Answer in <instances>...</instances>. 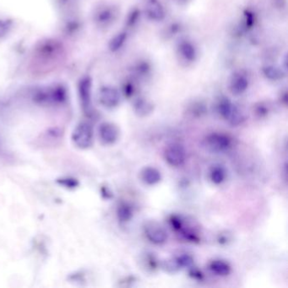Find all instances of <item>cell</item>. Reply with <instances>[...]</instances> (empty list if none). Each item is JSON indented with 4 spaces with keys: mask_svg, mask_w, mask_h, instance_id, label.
Instances as JSON below:
<instances>
[{
    "mask_svg": "<svg viewBox=\"0 0 288 288\" xmlns=\"http://www.w3.org/2000/svg\"><path fill=\"white\" fill-rule=\"evenodd\" d=\"M215 108L220 117L232 126L242 125L245 119L243 112L226 96H220L216 102Z\"/></svg>",
    "mask_w": 288,
    "mask_h": 288,
    "instance_id": "6da1fadb",
    "label": "cell"
},
{
    "mask_svg": "<svg viewBox=\"0 0 288 288\" xmlns=\"http://www.w3.org/2000/svg\"><path fill=\"white\" fill-rule=\"evenodd\" d=\"M232 141L225 134L213 133L204 141V146L212 153H223L232 148Z\"/></svg>",
    "mask_w": 288,
    "mask_h": 288,
    "instance_id": "7a4b0ae2",
    "label": "cell"
},
{
    "mask_svg": "<svg viewBox=\"0 0 288 288\" xmlns=\"http://www.w3.org/2000/svg\"><path fill=\"white\" fill-rule=\"evenodd\" d=\"M72 141L73 144L80 149H87L91 146L93 143L92 126L85 122L80 123L73 130Z\"/></svg>",
    "mask_w": 288,
    "mask_h": 288,
    "instance_id": "3957f363",
    "label": "cell"
},
{
    "mask_svg": "<svg viewBox=\"0 0 288 288\" xmlns=\"http://www.w3.org/2000/svg\"><path fill=\"white\" fill-rule=\"evenodd\" d=\"M250 80L247 72L237 71L233 72L229 79V90L234 96H241L249 89Z\"/></svg>",
    "mask_w": 288,
    "mask_h": 288,
    "instance_id": "277c9868",
    "label": "cell"
},
{
    "mask_svg": "<svg viewBox=\"0 0 288 288\" xmlns=\"http://www.w3.org/2000/svg\"><path fill=\"white\" fill-rule=\"evenodd\" d=\"M177 54L181 61L191 65L198 60V49L188 39L180 40L177 46Z\"/></svg>",
    "mask_w": 288,
    "mask_h": 288,
    "instance_id": "5b68a950",
    "label": "cell"
},
{
    "mask_svg": "<svg viewBox=\"0 0 288 288\" xmlns=\"http://www.w3.org/2000/svg\"><path fill=\"white\" fill-rule=\"evenodd\" d=\"M164 157L167 163L172 167H179L184 163L186 159V153L184 146L178 143H173L166 148L164 151Z\"/></svg>",
    "mask_w": 288,
    "mask_h": 288,
    "instance_id": "8992f818",
    "label": "cell"
},
{
    "mask_svg": "<svg viewBox=\"0 0 288 288\" xmlns=\"http://www.w3.org/2000/svg\"><path fill=\"white\" fill-rule=\"evenodd\" d=\"M144 233L147 239L154 244H162L167 239V233L165 229L155 221L147 222L144 226Z\"/></svg>",
    "mask_w": 288,
    "mask_h": 288,
    "instance_id": "52a82bcc",
    "label": "cell"
},
{
    "mask_svg": "<svg viewBox=\"0 0 288 288\" xmlns=\"http://www.w3.org/2000/svg\"><path fill=\"white\" fill-rule=\"evenodd\" d=\"M99 101L105 108H116L120 103V93L116 88L105 85L100 89Z\"/></svg>",
    "mask_w": 288,
    "mask_h": 288,
    "instance_id": "ba28073f",
    "label": "cell"
},
{
    "mask_svg": "<svg viewBox=\"0 0 288 288\" xmlns=\"http://www.w3.org/2000/svg\"><path fill=\"white\" fill-rule=\"evenodd\" d=\"M119 9L115 6H105L96 14V21L102 27H108L119 17Z\"/></svg>",
    "mask_w": 288,
    "mask_h": 288,
    "instance_id": "9c48e42d",
    "label": "cell"
},
{
    "mask_svg": "<svg viewBox=\"0 0 288 288\" xmlns=\"http://www.w3.org/2000/svg\"><path fill=\"white\" fill-rule=\"evenodd\" d=\"M144 12L149 20L155 22L161 21L166 17V10L159 0H149L144 6Z\"/></svg>",
    "mask_w": 288,
    "mask_h": 288,
    "instance_id": "30bf717a",
    "label": "cell"
},
{
    "mask_svg": "<svg viewBox=\"0 0 288 288\" xmlns=\"http://www.w3.org/2000/svg\"><path fill=\"white\" fill-rule=\"evenodd\" d=\"M100 139L106 144H113L119 140V129L113 123H103L100 125Z\"/></svg>",
    "mask_w": 288,
    "mask_h": 288,
    "instance_id": "8fae6325",
    "label": "cell"
},
{
    "mask_svg": "<svg viewBox=\"0 0 288 288\" xmlns=\"http://www.w3.org/2000/svg\"><path fill=\"white\" fill-rule=\"evenodd\" d=\"M91 85H92V82H91L90 77H85L79 82V97H80L82 108H83L85 112H88L90 109Z\"/></svg>",
    "mask_w": 288,
    "mask_h": 288,
    "instance_id": "7c38bea8",
    "label": "cell"
},
{
    "mask_svg": "<svg viewBox=\"0 0 288 288\" xmlns=\"http://www.w3.org/2000/svg\"><path fill=\"white\" fill-rule=\"evenodd\" d=\"M133 108L136 115L141 118L149 116L154 111L152 102L144 97H138L134 101Z\"/></svg>",
    "mask_w": 288,
    "mask_h": 288,
    "instance_id": "4fadbf2b",
    "label": "cell"
},
{
    "mask_svg": "<svg viewBox=\"0 0 288 288\" xmlns=\"http://www.w3.org/2000/svg\"><path fill=\"white\" fill-rule=\"evenodd\" d=\"M263 75L271 81H280L286 77V71L282 67L274 65H267L261 69Z\"/></svg>",
    "mask_w": 288,
    "mask_h": 288,
    "instance_id": "5bb4252c",
    "label": "cell"
},
{
    "mask_svg": "<svg viewBox=\"0 0 288 288\" xmlns=\"http://www.w3.org/2000/svg\"><path fill=\"white\" fill-rule=\"evenodd\" d=\"M141 177L142 181L147 185H155L161 180V172L152 167H144L142 171Z\"/></svg>",
    "mask_w": 288,
    "mask_h": 288,
    "instance_id": "9a60e30c",
    "label": "cell"
},
{
    "mask_svg": "<svg viewBox=\"0 0 288 288\" xmlns=\"http://www.w3.org/2000/svg\"><path fill=\"white\" fill-rule=\"evenodd\" d=\"M209 268L213 273L220 277L228 276L232 271V267L229 265V263L222 260H212L210 263Z\"/></svg>",
    "mask_w": 288,
    "mask_h": 288,
    "instance_id": "2e32d148",
    "label": "cell"
},
{
    "mask_svg": "<svg viewBox=\"0 0 288 288\" xmlns=\"http://www.w3.org/2000/svg\"><path fill=\"white\" fill-rule=\"evenodd\" d=\"M151 65L146 60L139 61L133 67V73L138 79H147L151 74Z\"/></svg>",
    "mask_w": 288,
    "mask_h": 288,
    "instance_id": "e0dca14e",
    "label": "cell"
},
{
    "mask_svg": "<svg viewBox=\"0 0 288 288\" xmlns=\"http://www.w3.org/2000/svg\"><path fill=\"white\" fill-rule=\"evenodd\" d=\"M187 113L194 118H201L207 113V106L203 101H194L187 108Z\"/></svg>",
    "mask_w": 288,
    "mask_h": 288,
    "instance_id": "ac0fdd59",
    "label": "cell"
},
{
    "mask_svg": "<svg viewBox=\"0 0 288 288\" xmlns=\"http://www.w3.org/2000/svg\"><path fill=\"white\" fill-rule=\"evenodd\" d=\"M226 169L220 165H215L212 167L210 172V179L212 183L216 185L221 184L224 181L226 180Z\"/></svg>",
    "mask_w": 288,
    "mask_h": 288,
    "instance_id": "d6986e66",
    "label": "cell"
},
{
    "mask_svg": "<svg viewBox=\"0 0 288 288\" xmlns=\"http://www.w3.org/2000/svg\"><path fill=\"white\" fill-rule=\"evenodd\" d=\"M117 215L121 222H127L133 217V210L129 204L123 202L119 204L117 210Z\"/></svg>",
    "mask_w": 288,
    "mask_h": 288,
    "instance_id": "ffe728a7",
    "label": "cell"
},
{
    "mask_svg": "<svg viewBox=\"0 0 288 288\" xmlns=\"http://www.w3.org/2000/svg\"><path fill=\"white\" fill-rule=\"evenodd\" d=\"M128 35L125 31H121L118 34L115 35L114 37L111 39L109 43V49L112 52H117L120 50L123 46L127 41Z\"/></svg>",
    "mask_w": 288,
    "mask_h": 288,
    "instance_id": "44dd1931",
    "label": "cell"
},
{
    "mask_svg": "<svg viewBox=\"0 0 288 288\" xmlns=\"http://www.w3.org/2000/svg\"><path fill=\"white\" fill-rule=\"evenodd\" d=\"M140 17H141V10L138 8H134L129 13L127 20H126V26L128 27H130V28L136 26V24H137V22H138Z\"/></svg>",
    "mask_w": 288,
    "mask_h": 288,
    "instance_id": "7402d4cb",
    "label": "cell"
},
{
    "mask_svg": "<svg viewBox=\"0 0 288 288\" xmlns=\"http://www.w3.org/2000/svg\"><path fill=\"white\" fill-rule=\"evenodd\" d=\"M243 16H244V27L247 30L253 28L255 25V22H256V16H255L254 12L247 9L243 13Z\"/></svg>",
    "mask_w": 288,
    "mask_h": 288,
    "instance_id": "603a6c76",
    "label": "cell"
},
{
    "mask_svg": "<svg viewBox=\"0 0 288 288\" xmlns=\"http://www.w3.org/2000/svg\"><path fill=\"white\" fill-rule=\"evenodd\" d=\"M136 92V86L133 81H126L123 86V93L125 95V97L131 98L135 96Z\"/></svg>",
    "mask_w": 288,
    "mask_h": 288,
    "instance_id": "cb8c5ba5",
    "label": "cell"
},
{
    "mask_svg": "<svg viewBox=\"0 0 288 288\" xmlns=\"http://www.w3.org/2000/svg\"><path fill=\"white\" fill-rule=\"evenodd\" d=\"M163 268L170 273H175L180 270L181 267L177 260V258H173L164 263Z\"/></svg>",
    "mask_w": 288,
    "mask_h": 288,
    "instance_id": "d4e9b609",
    "label": "cell"
},
{
    "mask_svg": "<svg viewBox=\"0 0 288 288\" xmlns=\"http://www.w3.org/2000/svg\"><path fill=\"white\" fill-rule=\"evenodd\" d=\"M176 258H177V260H178L181 268L182 267H189V268L192 267L193 264H194V260L189 254H183V255H180V256Z\"/></svg>",
    "mask_w": 288,
    "mask_h": 288,
    "instance_id": "484cf974",
    "label": "cell"
},
{
    "mask_svg": "<svg viewBox=\"0 0 288 288\" xmlns=\"http://www.w3.org/2000/svg\"><path fill=\"white\" fill-rule=\"evenodd\" d=\"M269 107L267 105L265 104L264 102H260L258 104L255 105L254 107V113L257 115L259 118H264L268 115Z\"/></svg>",
    "mask_w": 288,
    "mask_h": 288,
    "instance_id": "4316f807",
    "label": "cell"
},
{
    "mask_svg": "<svg viewBox=\"0 0 288 288\" xmlns=\"http://www.w3.org/2000/svg\"><path fill=\"white\" fill-rule=\"evenodd\" d=\"M168 34L170 36H174V34L178 33V31H180L181 26L178 24H172L171 26L168 27Z\"/></svg>",
    "mask_w": 288,
    "mask_h": 288,
    "instance_id": "83f0119b",
    "label": "cell"
},
{
    "mask_svg": "<svg viewBox=\"0 0 288 288\" xmlns=\"http://www.w3.org/2000/svg\"><path fill=\"white\" fill-rule=\"evenodd\" d=\"M280 98H281V102L287 106L288 105V91L285 90L283 92H282V95L280 96Z\"/></svg>",
    "mask_w": 288,
    "mask_h": 288,
    "instance_id": "f1b7e54d",
    "label": "cell"
},
{
    "mask_svg": "<svg viewBox=\"0 0 288 288\" xmlns=\"http://www.w3.org/2000/svg\"><path fill=\"white\" fill-rule=\"evenodd\" d=\"M191 0H175L176 3H178L179 5H186Z\"/></svg>",
    "mask_w": 288,
    "mask_h": 288,
    "instance_id": "f546056e",
    "label": "cell"
}]
</instances>
